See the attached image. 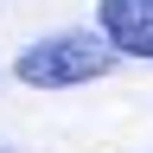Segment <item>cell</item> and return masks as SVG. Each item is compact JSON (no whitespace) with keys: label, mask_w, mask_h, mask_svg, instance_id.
<instances>
[{"label":"cell","mask_w":153,"mask_h":153,"mask_svg":"<svg viewBox=\"0 0 153 153\" xmlns=\"http://www.w3.org/2000/svg\"><path fill=\"white\" fill-rule=\"evenodd\" d=\"M96 32L121 57H153V0H102L96 7Z\"/></svg>","instance_id":"2"},{"label":"cell","mask_w":153,"mask_h":153,"mask_svg":"<svg viewBox=\"0 0 153 153\" xmlns=\"http://www.w3.org/2000/svg\"><path fill=\"white\" fill-rule=\"evenodd\" d=\"M115 51L102 32H51L38 38V45H26L13 57V76L32 89H76V83H96V76L115 70Z\"/></svg>","instance_id":"1"}]
</instances>
